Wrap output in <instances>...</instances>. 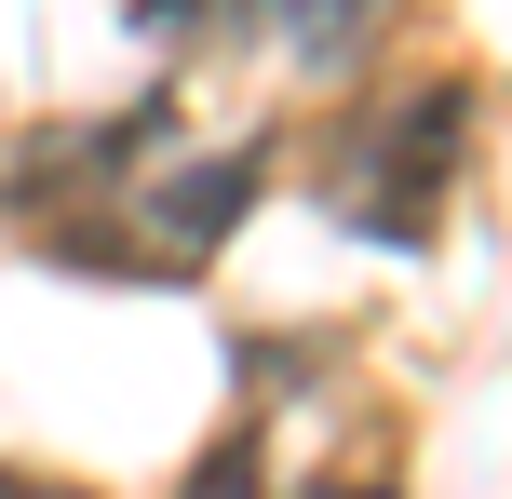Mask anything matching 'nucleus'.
I'll list each match as a JSON object with an SVG mask.
<instances>
[{"instance_id": "obj_1", "label": "nucleus", "mask_w": 512, "mask_h": 499, "mask_svg": "<svg viewBox=\"0 0 512 499\" xmlns=\"http://www.w3.org/2000/svg\"><path fill=\"white\" fill-rule=\"evenodd\" d=\"M445 149H459V81H418V95H391L378 122L337 149V216L364 203V230L418 243V230H432V189H445Z\"/></svg>"}, {"instance_id": "obj_2", "label": "nucleus", "mask_w": 512, "mask_h": 499, "mask_svg": "<svg viewBox=\"0 0 512 499\" xmlns=\"http://www.w3.org/2000/svg\"><path fill=\"white\" fill-rule=\"evenodd\" d=\"M243 203H256V149H216V162H176V176L122 189V230H135V257H162V270H203L216 243L243 230Z\"/></svg>"}, {"instance_id": "obj_3", "label": "nucleus", "mask_w": 512, "mask_h": 499, "mask_svg": "<svg viewBox=\"0 0 512 499\" xmlns=\"http://www.w3.org/2000/svg\"><path fill=\"white\" fill-rule=\"evenodd\" d=\"M283 27H297V54H351L378 27V0H283Z\"/></svg>"}, {"instance_id": "obj_4", "label": "nucleus", "mask_w": 512, "mask_h": 499, "mask_svg": "<svg viewBox=\"0 0 512 499\" xmlns=\"http://www.w3.org/2000/svg\"><path fill=\"white\" fill-rule=\"evenodd\" d=\"M0 499H68V486H27V473H0Z\"/></svg>"}]
</instances>
